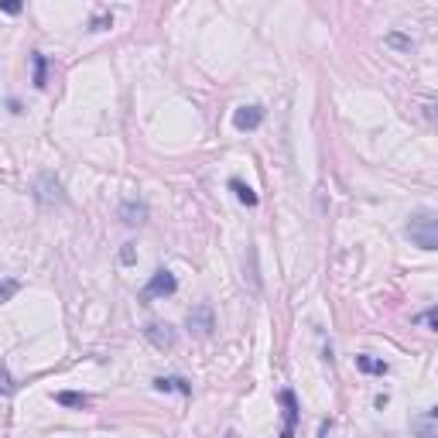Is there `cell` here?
I'll use <instances>...</instances> for the list:
<instances>
[{
    "instance_id": "obj_1",
    "label": "cell",
    "mask_w": 438,
    "mask_h": 438,
    "mask_svg": "<svg viewBox=\"0 0 438 438\" xmlns=\"http://www.w3.org/2000/svg\"><path fill=\"white\" fill-rule=\"evenodd\" d=\"M407 236H411V243L414 247H421V250H438V219L435 213H418V216L407 222Z\"/></svg>"
},
{
    "instance_id": "obj_2",
    "label": "cell",
    "mask_w": 438,
    "mask_h": 438,
    "mask_svg": "<svg viewBox=\"0 0 438 438\" xmlns=\"http://www.w3.org/2000/svg\"><path fill=\"white\" fill-rule=\"evenodd\" d=\"M175 291H178V281H175V274L161 267V271H155V274H151V281L144 284L141 298H144V302H151V298H168V295H175Z\"/></svg>"
},
{
    "instance_id": "obj_3",
    "label": "cell",
    "mask_w": 438,
    "mask_h": 438,
    "mask_svg": "<svg viewBox=\"0 0 438 438\" xmlns=\"http://www.w3.org/2000/svg\"><path fill=\"white\" fill-rule=\"evenodd\" d=\"M144 339L155 346V349H175L178 332H175L168 322H148V325H144Z\"/></svg>"
},
{
    "instance_id": "obj_4",
    "label": "cell",
    "mask_w": 438,
    "mask_h": 438,
    "mask_svg": "<svg viewBox=\"0 0 438 438\" xmlns=\"http://www.w3.org/2000/svg\"><path fill=\"white\" fill-rule=\"evenodd\" d=\"M185 322H188V332L199 336V339L213 336V329H216V322H213V309H209V305H195V309L188 312Z\"/></svg>"
},
{
    "instance_id": "obj_5",
    "label": "cell",
    "mask_w": 438,
    "mask_h": 438,
    "mask_svg": "<svg viewBox=\"0 0 438 438\" xmlns=\"http://www.w3.org/2000/svg\"><path fill=\"white\" fill-rule=\"evenodd\" d=\"M278 401H281V411H284L281 438H295V428H298V397H295V390L284 387L281 394H278Z\"/></svg>"
},
{
    "instance_id": "obj_6",
    "label": "cell",
    "mask_w": 438,
    "mask_h": 438,
    "mask_svg": "<svg viewBox=\"0 0 438 438\" xmlns=\"http://www.w3.org/2000/svg\"><path fill=\"white\" fill-rule=\"evenodd\" d=\"M260 124H264V110H260V106H240V110L233 113V127H236L240 134L257 130Z\"/></svg>"
},
{
    "instance_id": "obj_7",
    "label": "cell",
    "mask_w": 438,
    "mask_h": 438,
    "mask_svg": "<svg viewBox=\"0 0 438 438\" xmlns=\"http://www.w3.org/2000/svg\"><path fill=\"white\" fill-rule=\"evenodd\" d=\"M411 432L418 438H438V411L435 407H428L425 414H418V418L411 421Z\"/></svg>"
},
{
    "instance_id": "obj_8",
    "label": "cell",
    "mask_w": 438,
    "mask_h": 438,
    "mask_svg": "<svg viewBox=\"0 0 438 438\" xmlns=\"http://www.w3.org/2000/svg\"><path fill=\"white\" fill-rule=\"evenodd\" d=\"M34 188H38V199H41L45 206H52V202H62V199H65V195H62V185H59V182H55L52 175H41Z\"/></svg>"
},
{
    "instance_id": "obj_9",
    "label": "cell",
    "mask_w": 438,
    "mask_h": 438,
    "mask_svg": "<svg viewBox=\"0 0 438 438\" xmlns=\"http://www.w3.org/2000/svg\"><path fill=\"white\" fill-rule=\"evenodd\" d=\"M148 206L144 202H137V199H127L124 206H120V219H124L127 226H137V222H148Z\"/></svg>"
},
{
    "instance_id": "obj_10",
    "label": "cell",
    "mask_w": 438,
    "mask_h": 438,
    "mask_svg": "<svg viewBox=\"0 0 438 438\" xmlns=\"http://www.w3.org/2000/svg\"><path fill=\"white\" fill-rule=\"evenodd\" d=\"M155 390H161V394H168V390H175V394H192V387H188L182 376H157L155 380Z\"/></svg>"
},
{
    "instance_id": "obj_11",
    "label": "cell",
    "mask_w": 438,
    "mask_h": 438,
    "mask_svg": "<svg viewBox=\"0 0 438 438\" xmlns=\"http://www.w3.org/2000/svg\"><path fill=\"white\" fill-rule=\"evenodd\" d=\"M31 65H34V90H45V86H48V59H45L41 52H34Z\"/></svg>"
},
{
    "instance_id": "obj_12",
    "label": "cell",
    "mask_w": 438,
    "mask_h": 438,
    "mask_svg": "<svg viewBox=\"0 0 438 438\" xmlns=\"http://www.w3.org/2000/svg\"><path fill=\"white\" fill-rule=\"evenodd\" d=\"M229 188H233V192H236V199H240L243 206H250V209L260 202V199H257V192H253L247 182H240V178H229Z\"/></svg>"
},
{
    "instance_id": "obj_13",
    "label": "cell",
    "mask_w": 438,
    "mask_h": 438,
    "mask_svg": "<svg viewBox=\"0 0 438 438\" xmlns=\"http://www.w3.org/2000/svg\"><path fill=\"white\" fill-rule=\"evenodd\" d=\"M356 370H363V374H387V363H383V360H376V356L360 353V356H356Z\"/></svg>"
},
{
    "instance_id": "obj_14",
    "label": "cell",
    "mask_w": 438,
    "mask_h": 438,
    "mask_svg": "<svg viewBox=\"0 0 438 438\" xmlns=\"http://www.w3.org/2000/svg\"><path fill=\"white\" fill-rule=\"evenodd\" d=\"M55 404H62V407H90V397H86V394H76V390H59V394H55Z\"/></svg>"
},
{
    "instance_id": "obj_15",
    "label": "cell",
    "mask_w": 438,
    "mask_h": 438,
    "mask_svg": "<svg viewBox=\"0 0 438 438\" xmlns=\"http://www.w3.org/2000/svg\"><path fill=\"white\" fill-rule=\"evenodd\" d=\"M0 394H3V397H14V394H17V383H14V376L7 374V367H0Z\"/></svg>"
},
{
    "instance_id": "obj_16",
    "label": "cell",
    "mask_w": 438,
    "mask_h": 438,
    "mask_svg": "<svg viewBox=\"0 0 438 438\" xmlns=\"http://www.w3.org/2000/svg\"><path fill=\"white\" fill-rule=\"evenodd\" d=\"M17 291H21V281H14V278L0 281V305H3V302H10V298H14Z\"/></svg>"
},
{
    "instance_id": "obj_17",
    "label": "cell",
    "mask_w": 438,
    "mask_h": 438,
    "mask_svg": "<svg viewBox=\"0 0 438 438\" xmlns=\"http://www.w3.org/2000/svg\"><path fill=\"white\" fill-rule=\"evenodd\" d=\"M383 41H387L390 48H401V52H411V48H414V41H411L407 34H387Z\"/></svg>"
},
{
    "instance_id": "obj_18",
    "label": "cell",
    "mask_w": 438,
    "mask_h": 438,
    "mask_svg": "<svg viewBox=\"0 0 438 438\" xmlns=\"http://www.w3.org/2000/svg\"><path fill=\"white\" fill-rule=\"evenodd\" d=\"M120 264H137V250H134V243H124V250H120Z\"/></svg>"
},
{
    "instance_id": "obj_19",
    "label": "cell",
    "mask_w": 438,
    "mask_h": 438,
    "mask_svg": "<svg viewBox=\"0 0 438 438\" xmlns=\"http://www.w3.org/2000/svg\"><path fill=\"white\" fill-rule=\"evenodd\" d=\"M418 322H421V325H428V329L435 332V329H438V322H435V309H428V312H421V315H418Z\"/></svg>"
},
{
    "instance_id": "obj_20",
    "label": "cell",
    "mask_w": 438,
    "mask_h": 438,
    "mask_svg": "<svg viewBox=\"0 0 438 438\" xmlns=\"http://www.w3.org/2000/svg\"><path fill=\"white\" fill-rule=\"evenodd\" d=\"M0 10H3V14H21V3H14V0H3V3H0Z\"/></svg>"
},
{
    "instance_id": "obj_21",
    "label": "cell",
    "mask_w": 438,
    "mask_h": 438,
    "mask_svg": "<svg viewBox=\"0 0 438 438\" xmlns=\"http://www.w3.org/2000/svg\"><path fill=\"white\" fill-rule=\"evenodd\" d=\"M106 24H113V17H93V31H103Z\"/></svg>"
},
{
    "instance_id": "obj_22",
    "label": "cell",
    "mask_w": 438,
    "mask_h": 438,
    "mask_svg": "<svg viewBox=\"0 0 438 438\" xmlns=\"http://www.w3.org/2000/svg\"><path fill=\"white\" fill-rule=\"evenodd\" d=\"M329 428H332V421H322V428H318V438H329Z\"/></svg>"
},
{
    "instance_id": "obj_23",
    "label": "cell",
    "mask_w": 438,
    "mask_h": 438,
    "mask_svg": "<svg viewBox=\"0 0 438 438\" xmlns=\"http://www.w3.org/2000/svg\"><path fill=\"white\" fill-rule=\"evenodd\" d=\"M222 438H240V435H236V432H233V428H229V432H226V435H222Z\"/></svg>"
}]
</instances>
